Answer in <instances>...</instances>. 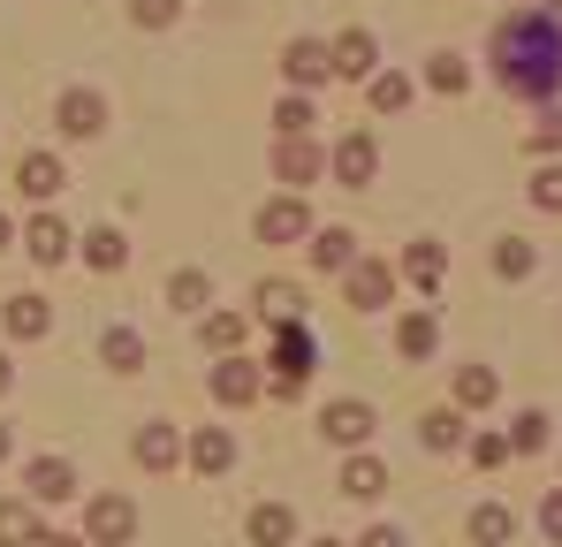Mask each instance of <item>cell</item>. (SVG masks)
Returning a JSON list of instances; mask_svg holds the SVG:
<instances>
[{"label": "cell", "mask_w": 562, "mask_h": 547, "mask_svg": "<svg viewBox=\"0 0 562 547\" xmlns=\"http://www.w3.org/2000/svg\"><path fill=\"white\" fill-rule=\"evenodd\" d=\"M494 77L517 91V99L562 91V15H548V8L509 15V23L494 31Z\"/></svg>", "instance_id": "1"}, {"label": "cell", "mask_w": 562, "mask_h": 547, "mask_svg": "<svg viewBox=\"0 0 562 547\" xmlns=\"http://www.w3.org/2000/svg\"><path fill=\"white\" fill-rule=\"evenodd\" d=\"M274 395L281 403H296L304 395V380H312V335H304V320H281L274 327Z\"/></svg>", "instance_id": "2"}, {"label": "cell", "mask_w": 562, "mask_h": 547, "mask_svg": "<svg viewBox=\"0 0 562 547\" xmlns=\"http://www.w3.org/2000/svg\"><path fill=\"white\" fill-rule=\"evenodd\" d=\"M130 533H137V510H130L122 494H99L92 517H85V540H92V547H122Z\"/></svg>", "instance_id": "3"}, {"label": "cell", "mask_w": 562, "mask_h": 547, "mask_svg": "<svg viewBox=\"0 0 562 547\" xmlns=\"http://www.w3.org/2000/svg\"><path fill=\"white\" fill-rule=\"evenodd\" d=\"M281 77H289L296 91H312V85H327V77H335V54H327L319 38H296V46L281 54Z\"/></svg>", "instance_id": "4"}, {"label": "cell", "mask_w": 562, "mask_h": 547, "mask_svg": "<svg viewBox=\"0 0 562 547\" xmlns=\"http://www.w3.org/2000/svg\"><path fill=\"white\" fill-rule=\"evenodd\" d=\"M319 434L342 442V449H358V442L373 434V403H358V395H350V403H327V411H319Z\"/></svg>", "instance_id": "5"}, {"label": "cell", "mask_w": 562, "mask_h": 547, "mask_svg": "<svg viewBox=\"0 0 562 547\" xmlns=\"http://www.w3.org/2000/svg\"><path fill=\"white\" fill-rule=\"evenodd\" d=\"M54 122H61V137H99L106 130V107H99V91H61Z\"/></svg>", "instance_id": "6"}, {"label": "cell", "mask_w": 562, "mask_h": 547, "mask_svg": "<svg viewBox=\"0 0 562 547\" xmlns=\"http://www.w3.org/2000/svg\"><path fill=\"white\" fill-rule=\"evenodd\" d=\"M259 236H267V244H296V236H312L304 198H274V205H259Z\"/></svg>", "instance_id": "7"}, {"label": "cell", "mask_w": 562, "mask_h": 547, "mask_svg": "<svg viewBox=\"0 0 562 547\" xmlns=\"http://www.w3.org/2000/svg\"><path fill=\"white\" fill-rule=\"evenodd\" d=\"M244 533H251V547H289L296 540V510H289V502H259Z\"/></svg>", "instance_id": "8"}, {"label": "cell", "mask_w": 562, "mask_h": 547, "mask_svg": "<svg viewBox=\"0 0 562 547\" xmlns=\"http://www.w3.org/2000/svg\"><path fill=\"white\" fill-rule=\"evenodd\" d=\"M387 289H395V267H387V259H358V267H350V304H358V312L387 304Z\"/></svg>", "instance_id": "9"}, {"label": "cell", "mask_w": 562, "mask_h": 547, "mask_svg": "<svg viewBox=\"0 0 562 547\" xmlns=\"http://www.w3.org/2000/svg\"><path fill=\"white\" fill-rule=\"evenodd\" d=\"M69 494H77L69 456H38V464H31V502H69Z\"/></svg>", "instance_id": "10"}, {"label": "cell", "mask_w": 562, "mask_h": 547, "mask_svg": "<svg viewBox=\"0 0 562 547\" xmlns=\"http://www.w3.org/2000/svg\"><path fill=\"white\" fill-rule=\"evenodd\" d=\"M373 168H380V145H373V137H342V145H335V176L350 182V190H366Z\"/></svg>", "instance_id": "11"}, {"label": "cell", "mask_w": 562, "mask_h": 547, "mask_svg": "<svg viewBox=\"0 0 562 547\" xmlns=\"http://www.w3.org/2000/svg\"><path fill=\"white\" fill-rule=\"evenodd\" d=\"M335 77H373V62H380V46H373V31H342L335 46Z\"/></svg>", "instance_id": "12"}, {"label": "cell", "mask_w": 562, "mask_h": 547, "mask_svg": "<svg viewBox=\"0 0 562 547\" xmlns=\"http://www.w3.org/2000/svg\"><path fill=\"white\" fill-rule=\"evenodd\" d=\"M312 267L319 274H350L358 267V236H350V228H319V236H312Z\"/></svg>", "instance_id": "13"}, {"label": "cell", "mask_w": 562, "mask_h": 547, "mask_svg": "<svg viewBox=\"0 0 562 547\" xmlns=\"http://www.w3.org/2000/svg\"><path fill=\"white\" fill-rule=\"evenodd\" d=\"M15 190H23V198H54V190H61V160H54V153H23V160H15Z\"/></svg>", "instance_id": "14"}, {"label": "cell", "mask_w": 562, "mask_h": 547, "mask_svg": "<svg viewBox=\"0 0 562 547\" xmlns=\"http://www.w3.org/2000/svg\"><path fill=\"white\" fill-rule=\"evenodd\" d=\"M137 464H145V471H176V464H183V442H176V426H160V418H153V426L137 434Z\"/></svg>", "instance_id": "15"}, {"label": "cell", "mask_w": 562, "mask_h": 547, "mask_svg": "<svg viewBox=\"0 0 562 547\" xmlns=\"http://www.w3.org/2000/svg\"><path fill=\"white\" fill-rule=\"evenodd\" d=\"M274 176L281 182H312L319 176V145H312V137H281L274 145Z\"/></svg>", "instance_id": "16"}, {"label": "cell", "mask_w": 562, "mask_h": 547, "mask_svg": "<svg viewBox=\"0 0 562 547\" xmlns=\"http://www.w3.org/2000/svg\"><path fill=\"white\" fill-rule=\"evenodd\" d=\"M228 464H236V442H228L221 426H205V434L190 442V471H205V479H221Z\"/></svg>", "instance_id": "17"}, {"label": "cell", "mask_w": 562, "mask_h": 547, "mask_svg": "<svg viewBox=\"0 0 562 547\" xmlns=\"http://www.w3.org/2000/svg\"><path fill=\"white\" fill-rule=\"evenodd\" d=\"M213 395H221V403H251V395H259V372L244 358H221L213 365Z\"/></svg>", "instance_id": "18"}, {"label": "cell", "mask_w": 562, "mask_h": 547, "mask_svg": "<svg viewBox=\"0 0 562 547\" xmlns=\"http://www.w3.org/2000/svg\"><path fill=\"white\" fill-rule=\"evenodd\" d=\"M38 510L31 502H0V547H38Z\"/></svg>", "instance_id": "19"}, {"label": "cell", "mask_w": 562, "mask_h": 547, "mask_svg": "<svg viewBox=\"0 0 562 547\" xmlns=\"http://www.w3.org/2000/svg\"><path fill=\"white\" fill-rule=\"evenodd\" d=\"M380 487H387V471H380L373 456H350V464H342V494H350V502H380Z\"/></svg>", "instance_id": "20"}, {"label": "cell", "mask_w": 562, "mask_h": 547, "mask_svg": "<svg viewBox=\"0 0 562 547\" xmlns=\"http://www.w3.org/2000/svg\"><path fill=\"white\" fill-rule=\"evenodd\" d=\"M31 259H38V267H61V259H69V228L38 213V221H31Z\"/></svg>", "instance_id": "21"}, {"label": "cell", "mask_w": 562, "mask_h": 547, "mask_svg": "<svg viewBox=\"0 0 562 547\" xmlns=\"http://www.w3.org/2000/svg\"><path fill=\"white\" fill-rule=\"evenodd\" d=\"M46 327H54V312H46V297H8V335H31V343H38Z\"/></svg>", "instance_id": "22"}, {"label": "cell", "mask_w": 562, "mask_h": 547, "mask_svg": "<svg viewBox=\"0 0 562 547\" xmlns=\"http://www.w3.org/2000/svg\"><path fill=\"white\" fill-rule=\"evenodd\" d=\"M471 540H479V547H502V540H517V517H509L502 502H486V510H471Z\"/></svg>", "instance_id": "23"}, {"label": "cell", "mask_w": 562, "mask_h": 547, "mask_svg": "<svg viewBox=\"0 0 562 547\" xmlns=\"http://www.w3.org/2000/svg\"><path fill=\"white\" fill-rule=\"evenodd\" d=\"M395 343H403V358H434V343H441V335H434V312H411V320L395 327Z\"/></svg>", "instance_id": "24"}, {"label": "cell", "mask_w": 562, "mask_h": 547, "mask_svg": "<svg viewBox=\"0 0 562 547\" xmlns=\"http://www.w3.org/2000/svg\"><path fill=\"white\" fill-rule=\"evenodd\" d=\"M85 259H92L99 274H114L122 259H130V244H122V228H92V236H85Z\"/></svg>", "instance_id": "25"}, {"label": "cell", "mask_w": 562, "mask_h": 547, "mask_svg": "<svg viewBox=\"0 0 562 547\" xmlns=\"http://www.w3.org/2000/svg\"><path fill=\"white\" fill-rule=\"evenodd\" d=\"M441 267H449V259H441V244H411V252H403V274H411L418 289H434Z\"/></svg>", "instance_id": "26"}, {"label": "cell", "mask_w": 562, "mask_h": 547, "mask_svg": "<svg viewBox=\"0 0 562 547\" xmlns=\"http://www.w3.org/2000/svg\"><path fill=\"white\" fill-rule=\"evenodd\" d=\"M99 358L114 365V372H137V365H145V343H137V335H130V327H114V335H106V343H99Z\"/></svg>", "instance_id": "27"}, {"label": "cell", "mask_w": 562, "mask_h": 547, "mask_svg": "<svg viewBox=\"0 0 562 547\" xmlns=\"http://www.w3.org/2000/svg\"><path fill=\"white\" fill-rule=\"evenodd\" d=\"M296 304H304V297H296V281H267V289H259V312H267V327L296 320Z\"/></svg>", "instance_id": "28"}, {"label": "cell", "mask_w": 562, "mask_h": 547, "mask_svg": "<svg viewBox=\"0 0 562 547\" xmlns=\"http://www.w3.org/2000/svg\"><path fill=\"white\" fill-rule=\"evenodd\" d=\"M418 442H426V449H457V442H464L457 411H426V418H418Z\"/></svg>", "instance_id": "29"}, {"label": "cell", "mask_w": 562, "mask_h": 547, "mask_svg": "<svg viewBox=\"0 0 562 547\" xmlns=\"http://www.w3.org/2000/svg\"><path fill=\"white\" fill-rule=\"evenodd\" d=\"M494 388H502V380H494L486 365H464V372H457V403H471V411H479V403H494Z\"/></svg>", "instance_id": "30"}, {"label": "cell", "mask_w": 562, "mask_h": 547, "mask_svg": "<svg viewBox=\"0 0 562 547\" xmlns=\"http://www.w3.org/2000/svg\"><path fill=\"white\" fill-rule=\"evenodd\" d=\"M168 297H176L183 312H205V304H213V281H205V274H176V281H168Z\"/></svg>", "instance_id": "31"}, {"label": "cell", "mask_w": 562, "mask_h": 547, "mask_svg": "<svg viewBox=\"0 0 562 547\" xmlns=\"http://www.w3.org/2000/svg\"><path fill=\"white\" fill-rule=\"evenodd\" d=\"M509 449H517V456L548 449V418H540V411H525V418H517V426H509Z\"/></svg>", "instance_id": "32"}, {"label": "cell", "mask_w": 562, "mask_h": 547, "mask_svg": "<svg viewBox=\"0 0 562 547\" xmlns=\"http://www.w3.org/2000/svg\"><path fill=\"white\" fill-rule=\"evenodd\" d=\"M274 130H281V137H304V130H312V99H304V91L274 107Z\"/></svg>", "instance_id": "33"}, {"label": "cell", "mask_w": 562, "mask_h": 547, "mask_svg": "<svg viewBox=\"0 0 562 547\" xmlns=\"http://www.w3.org/2000/svg\"><path fill=\"white\" fill-rule=\"evenodd\" d=\"M426 85H434V91H449V99H457V91L471 85V69H464V62H457V54H441V62L426 69Z\"/></svg>", "instance_id": "34"}, {"label": "cell", "mask_w": 562, "mask_h": 547, "mask_svg": "<svg viewBox=\"0 0 562 547\" xmlns=\"http://www.w3.org/2000/svg\"><path fill=\"white\" fill-rule=\"evenodd\" d=\"M236 343H244V320L236 312H213L205 320V350H236Z\"/></svg>", "instance_id": "35"}, {"label": "cell", "mask_w": 562, "mask_h": 547, "mask_svg": "<svg viewBox=\"0 0 562 547\" xmlns=\"http://www.w3.org/2000/svg\"><path fill=\"white\" fill-rule=\"evenodd\" d=\"M373 107L380 114H403L411 107V77H373Z\"/></svg>", "instance_id": "36"}, {"label": "cell", "mask_w": 562, "mask_h": 547, "mask_svg": "<svg viewBox=\"0 0 562 547\" xmlns=\"http://www.w3.org/2000/svg\"><path fill=\"white\" fill-rule=\"evenodd\" d=\"M532 205H540V213H562V168H540V176H532Z\"/></svg>", "instance_id": "37"}, {"label": "cell", "mask_w": 562, "mask_h": 547, "mask_svg": "<svg viewBox=\"0 0 562 547\" xmlns=\"http://www.w3.org/2000/svg\"><path fill=\"white\" fill-rule=\"evenodd\" d=\"M502 456H509V434H471V464H486V471H494Z\"/></svg>", "instance_id": "38"}, {"label": "cell", "mask_w": 562, "mask_h": 547, "mask_svg": "<svg viewBox=\"0 0 562 547\" xmlns=\"http://www.w3.org/2000/svg\"><path fill=\"white\" fill-rule=\"evenodd\" d=\"M130 15H137V23H145V31H160V23H176V0H137V8H130Z\"/></svg>", "instance_id": "39"}, {"label": "cell", "mask_w": 562, "mask_h": 547, "mask_svg": "<svg viewBox=\"0 0 562 547\" xmlns=\"http://www.w3.org/2000/svg\"><path fill=\"white\" fill-rule=\"evenodd\" d=\"M494 274H532V252H525V244H502V252H494Z\"/></svg>", "instance_id": "40"}, {"label": "cell", "mask_w": 562, "mask_h": 547, "mask_svg": "<svg viewBox=\"0 0 562 547\" xmlns=\"http://www.w3.org/2000/svg\"><path fill=\"white\" fill-rule=\"evenodd\" d=\"M540 533H548V540L562 547V487H555V494H548V502H540Z\"/></svg>", "instance_id": "41"}, {"label": "cell", "mask_w": 562, "mask_h": 547, "mask_svg": "<svg viewBox=\"0 0 562 547\" xmlns=\"http://www.w3.org/2000/svg\"><path fill=\"white\" fill-rule=\"evenodd\" d=\"M532 153H562V114H548V122L532 130Z\"/></svg>", "instance_id": "42"}, {"label": "cell", "mask_w": 562, "mask_h": 547, "mask_svg": "<svg viewBox=\"0 0 562 547\" xmlns=\"http://www.w3.org/2000/svg\"><path fill=\"white\" fill-rule=\"evenodd\" d=\"M358 547H411V540H403L395 525H373V533H366V540H358Z\"/></svg>", "instance_id": "43"}, {"label": "cell", "mask_w": 562, "mask_h": 547, "mask_svg": "<svg viewBox=\"0 0 562 547\" xmlns=\"http://www.w3.org/2000/svg\"><path fill=\"white\" fill-rule=\"evenodd\" d=\"M38 547H92V540H69V533H46Z\"/></svg>", "instance_id": "44"}, {"label": "cell", "mask_w": 562, "mask_h": 547, "mask_svg": "<svg viewBox=\"0 0 562 547\" xmlns=\"http://www.w3.org/2000/svg\"><path fill=\"white\" fill-rule=\"evenodd\" d=\"M8 380H15V372H8V358H0V395H8Z\"/></svg>", "instance_id": "45"}, {"label": "cell", "mask_w": 562, "mask_h": 547, "mask_svg": "<svg viewBox=\"0 0 562 547\" xmlns=\"http://www.w3.org/2000/svg\"><path fill=\"white\" fill-rule=\"evenodd\" d=\"M0 252H8V213H0Z\"/></svg>", "instance_id": "46"}, {"label": "cell", "mask_w": 562, "mask_h": 547, "mask_svg": "<svg viewBox=\"0 0 562 547\" xmlns=\"http://www.w3.org/2000/svg\"><path fill=\"white\" fill-rule=\"evenodd\" d=\"M0 456H8V426H0Z\"/></svg>", "instance_id": "47"}, {"label": "cell", "mask_w": 562, "mask_h": 547, "mask_svg": "<svg viewBox=\"0 0 562 547\" xmlns=\"http://www.w3.org/2000/svg\"><path fill=\"white\" fill-rule=\"evenodd\" d=\"M548 15H562V0H548Z\"/></svg>", "instance_id": "48"}, {"label": "cell", "mask_w": 562, "mask_h": 547, "mask_svg": "<svg viewBox=\"0 0 562 547\" xmlns=\"http://www.w3.org/2000/svg\"><path fill=\"white\" fill-rule=\"evenodd\" d=\"M319 547H342V540H319Z\"/></svg>", "instance_id": "49"}]
</instances>
